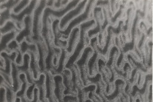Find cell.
Segmentation results:
<instances>
[{
  "label": "cell",
  "mask_w": 153,
  "mask_h": 102,
  "mask_svg": "<svg viewBox=\"0 0 153 102\" xmlns=\"http://www.w3.org/2000/svg\"><path fill=\"white\" fill-rule=\"evenodd\" d=\"M90 93L88 92L83 89L78 91L77 92L78 102H85L89 99V94Z\"/></svg>",
  "instance_id": "cell-39"
},
{
  "label": "cell",
  "mask_w": 153,
  "mask_h": 102,
  "mask_svg": "<svg viewBox=\"0 0 153 102\" xmlns=\"http://www.w3.org/2000/svg\"><path fill=\"white\" fill-rule=\"evenodd\" d=\"M33 16L29 15L24 18V26L22 30L18 32L16 40L19 44H21L24 40L28 42H31L32 32V22H33Z\"/></svg>",
  "instance_id": "cell-9"
},
{
  "label": "cell",
  "mask_w": 153,
  "mask_h": 102,
  "mask_svg": "<svg viewBox=\"0 0 153 102\" xmlns=\"http://www.w3.org/2000/svg\"><path fill=\"white\" fill-rule=\"evenodd\" d=\"M19 0H10V1H0V10H2L4 9L13 10L19 2Z\"/></svg>",
  "instance_id": "cell-34"
},
{
  "label": "cell",
  "mask_w": 153,
  "mask_h": 102,
  "mask_svg": "<svg viewBox=\"0 0 153 102\" xmlns=\"http://www.w3.org/2000/svg\"><path fill=\"white\" fill-rule=\"evenodd\" d=\"M62 52L59 61L58 66L54 72V76L61 75L63 71L65 69V66L70 56L68 54L66 48H61Z\"/></svg>",
  "instance_id": "cell-27"
},
{
  "label": "cell",
  "mask_w": 153,
  "mask_h": 102,
  "mask_svg": "<svg viewBox=\"0 0 153 102\" xmlns=\"http://www.w3.org/2000/svg\"><path fill=\"white\" fill-rule=\"evenodd\" d=\"M19 77L20 79L22 82V84L21 89L16 92V95L17 98L22 99L26 98V93L31 84L28 81L25 74L23 73H20Z\"/></svg>",
  "instance_id": "cell-31"
},
{
  "label": "cell",
  "mask_w": 153,
  "mask_h": 102,
  "mask_svg": "<svg viewBox=\"0 0 153 102\" xmlns=\"http://www.w3.org/2000/svg\"><path fill=\"white\" fill-rule=\"evenodd\" d=\"M140 71L137 69H133L131 73V78L127 81L131 83L133 86L137 84L140 74Z\"/></svg>",
  "instance_id": "cell-42"
},
{
  "label": "cell",
  "mask_w": 153,
  "mask_h": 102,
  "mask_svg": "<svg viewBox=\"0 0 153 102\" xmlns=\"http://www.w3.org/2000/svg\"><path fill=\"white\" fill-rule=\"evenodd\" d=\"M1 66H0V69L1 70H4L6 66V61L4 58L1 57Z\"/></svg>",
  "instance_id": "cell-53"
},
{
  "label": "cell",
  "mask_w": 153,
  "mask_h": 102,
  "mask_svg": "<svg viewBox=\"0 0 153 102\" xmlns=\"http://www.w3.org/2000/svg\"><path fill=\"white\" fill-rule=\"evenodd\" d=\"M71 1H61V4L63 7L67 6Z\"/></svg>",
  "instance_id": "cell-55"
},
{
  "label": "cell",
  "mask_w": 153,
  "mask_h": 102,
  "mask_svg": "<svg viewBox=\"0 0 153 102\" xmlns=\"http://www.w3.org/2000/svg\"><path fill=\"white\" fill-rule=\"evenodd\" d=\"M96 26V22L93 19L83 23L79 26L81 30L80 39L74 53L69 57L65 68L69 69L73 65L75 64L76 62L81 58L85 49L89 46L90 39L88 36V32L95 28Z\"/></svg>",
  "instance_id": "cell-1"
},
{
  "label": "cell",
  "mask_w": 153,
  "mask_h": 102,
  "mask_svg": "<svg viewBox=\"0 0 153 102\" xmlns=\"http://www.w3.org/2000/svg\"><path fill=\"white\" fill-rule=\"evenodd\" d=\"M61 75L62 77L63 84L65 88V95H77V93L74 90L72 73L70 69H65Z\"/></svg>",
  "instance_id": "cell-18"
},
{
  "label": "cell",
  "mask_w": 153,
  "mask_h": 102,
  "mask_svg": "<svg viewBox=\"0 0 153 102\" xmlns=\"http://www.w3.org/2000/svg\"><path fill=\"white\" fill-rule=\"evenodd\" d=\"M20 50L23 54L27 53L28 51H30L39 55L38 48L36 44L29 43L26 40L20 44Z\"/></svg>",
  "instance_id": "cell-32"
},
{
  "label": "cell",
  "mask_w": 153,
  "mask_h": 102,
  "mask_svg": "<svg viewBox=\"0 0 153 102\" xmlns=\"http://www.w3.org/2000/svg\"><path fill=\"white\" fill-rule=\"evenodd\" d=\"M100 97H101L102 98V102H109L108 101L107 99L106 98L105 96L104 95V93L103 94H102V95L100 96Z\"/></svg>",
  "instance_id": "cell-56"
},
{
  "label": "cell",
  "mask_w": 153,
  "mask_h": 102,
  "mask_svg": "<svg viewBox=\"0 0 153 102\" xmlns=\"http://www.w3.org/2000/svg\"><path fill=\"white\" fill-rule=\"evenodd\" d=\"M18 31H13L4 35H1L0 51L7 52L8 45L13 40L16 39Z\"/></svg>",
  "instance_id": "cell-26"
},
{
  "label": "cell",
  "mask_w": 153,
  "mask_h": 102,
  "mask_svg": "<svg viewBox=\"0 0 153 102\" xmlns=\"http://www.w3.org/2000/svg\"><path fill=\"white\" fill-rule=\"evenodd\" d=\"M94 53L93 49L90 46L85 49L81 58L76 63L79 69L81 78L84 86L89 85L88 78L89 76L88 63L91 57Z\"/></svg>",
  "instance_id": "cell-5"
},
{
  "label": "cell",
  "mask_w": 153,
  "mask_h": 102,
  "mask_svg": "<svg viewBox=\"0 0 153 102\" xmlns=\"http://www.w3.org/2000/svg\"><path fill=\"white\" fill-rule=\"evenodd\" d=\"M45 74L46 76V98L49 102H59L55 94L54 75L49 71H46Z\"/></svg>",
  "instance_id": "cell-15"
},
{
  "label": "cell",
  "mask_w": 153,
  "mask_h": 102,
  "mask_svg": "<svg viewBox=\"0 0 153 102\" xmlns=\"http://www.w3.org/2000/svg\"><path fill=\"white\" fill-rule=\"evenodd\" d=\"M29 0H22L20 1L17 5L12 10V13L15 15H18L25 9L30 2Z\"/></svg>",
  "instance_id": "cell-35"
},
{
  "label": "cell",
  "mask_w": 153,
  "mask_h": 102,
  "mask_svg": "<svg viewBox=\"0 0 153 102\" xmlns=\"http://www.w3.org/2000/svg\"><path fill=\"white\" fill-rule=\"evenodd\" d=\"M81 1H71L65 7L59 9L46 8L45 9L43 19L49 18L52 21L55 19L61 20L66 13L76 7Z\"/></svg>",
  "instance_id": "cell-6"
},
{
  "label": "cell",
  "mask_w": 153,
  "mask_h": 102,
  "mask_svg": "<svg viewBox=\"0 0 153 102\" xmlns=\"http://www.w3.org/2000/svg\"><path fill=\"white\" fill-rule=\"evenodd\" d=\"M60 20L55 19L52 22V32L54 45L61 48H66L68 40L63 38L62 34L60 32L59 24Z\"/></svg>",
  "instance_id": "cell-11"
},
{
  "label": "cell",
  "mask_w": 153,
  "mask_h": 102,
  "mask_svg": "<svg viewBox=\"0 0 153 102\" xmlns=\"http://www.w3.org/2000/svg\"><path fill=\"white\" fill-rule=\"evenodd\" d=\"M0 86H4L7 91V102H16L17 99L16 92L13 89V86H10L6 82L4 77L1 75L0 79Z\"/></svg>",
  "instance_id": "cell-30"
},
{
  "label": "cell",
  "mask_w": 153,
  "mask_h": 102,
  "mask_svg": "<svg viewBox=\"0 0 153 102\" xmlns=\"http://www.w3.org/2000/svg\"><path fill=\"white\" fill-rule=\"evenodd\" d=\"M12 10L4 9L1 10L0 13V21H1V27H2L7 21L12 20L11 14Z\"/></svg>",
  "instance_id": "cell-37"
},
{
  "label": "cell",
  "mask_w": 153,
  "mask_h": 102,
  "mask_svg": "<svg viewBox=\"0 0 153 102\" xmlns=\"http://www.w3.org/2000/svg\"><path fill=\"white\" fill-rule=\"evenodd\" d=\"M39 52V64L42 74L46 71V60L48 54V47L45 39H43L36 43Z\"/></svg>",
  "instance_id": "cell-16"
},
{
  "label": "cell",
  "mask_w": 153,
  "mask_h": 102,
  "mask_svg": "<svg viewBox=\"0 0 153 102\" xmlns=\"http://www.w3.org/2000/svg\"><path fill=\"white\" fill-rule=\"evenodd\" d=\"M1 75L4 77V80L6 82L8 83L10 86H12L13 85V81L11 75H8L7 74L4 73V72L1 71Z\"/></svg>",
  "instance_id": "cell-51"
},
{
  "label": "cell",
  "mask_w": 153,
  "mask_h": 102,
  "mask_svg": "<svg viewBox=\"0 0 153 102\" xmlns=\"http://www.w3.org/2000/svg\"><path fill=\"white\" fill-rule=\"evenodd\" d=\"M89 1H81L75 8L66 14L60 20L59 28L60 31H64L71 22L83 13L85 10Z\"/></svg>",
  "instance_id": "cell-7"
},
{
  "label": "cell",
  "mask_w": 153,
  "mask_h": 102,
  "mask_svg": "<svg viewBox=\"0 0 153 102\" xmlns=\"http://www.w3.org/2000/svg\"><path fill=\"white\" fill-rule=\"evenodd\" d=\"M47 1H40L38 7L34 12L32 22V32L31 42L36 44L44 39L42 37L43 17Z\"/></svg>",
  "instance_id": "cell-2"
},
{
  "label": "cell",
  "mask_w": 153,
  "mask_h": 102,
  "mask_svg": "<svg viewBox=\"0 0 153 102\" xmlns=\"http://www.w3.org/2000/svg\"><path fill=\"white\" fill-rule=\"evenodd\" d=\"M13 31H20L17 27L16 23L13 20H10L1 27V35L6 34Z\"/></svg>",
  "instance_id": "cell-33"
},
{
  "label": "cell",
  "mask_w": 153,
  "mask_h": 102,
  "mask_svg": "<svg viewBox=\"0 0 153 102\" xmlns=\"http://www.w3.org/2000/svg\"><path fill=\"white\" fill-rule=\"evenodd\" d=\"M88 81L89 85L94 84L96 86L97 89L95 92L98 95L100 96L105 92L106 85L100 73L93 77L89 76Z\"/></svg>",
  "instance_id": "cell-20"
},
{
  "label": "cell",
  "mask_w": 153,
  "mask_h": 102,
  "mask_svg": "<svg viewBox=\"0 0 153 102\" xmlns=\"http://www.w3.org/2000/svg\"><path fill=\"white\" fill-rule=\"evenodd\" d=\"M89 99L93 102H102L101 97L98 95L95 92H91L89 94Z\"/></svg>",
  "instance_id": "cell-50"
},
{
  "label": "cell",
  "mask_w": 153,
  "mask_h": 102,
  "mask_svg": "<svg viewBox=\"0 0 153 102\" xmlns=\"http://www.w3.org/2000/svg\"><path fill=\"white\" fill-rule=\"evenodd\" d=\"M20 72L15 62L12 63L11 76L13 81L12 86L16 92L21 89L22 82L20 79Z\"/></svg>",
  "instance_id": "cell-29"
},
{
  "label": "cell",
  "mask_w": 153,
  "mask_h": 102,
  "mask_svg": "<svg viewBox=\"0 0 153 102\" xmlns=\"http://www.w3.org/2000/svg\"><path fill=\"white\" fill-rule=\"evenodd\" d=\"M27 53L30 56V66L33 72L34 79L35 80L38 79L42 74L39 64V55L30 51H28Z\"/></svg>",
  "instance_id": "cell-23"
},
{
  "label": "cell",
  "mask_w": 153,
  "mask_h": 102,
  "mask_svg": "<svg viewBox=\"0 0 153 102\" xmlns=\"http://www.w3.org/2000/svg\"><path fill=\"white\" fill-rule=\"evenodd\" d=\"M69 69H70L72 73L74 90L77 93L78 91L81 90L84 87L79 69L76 64L73 65Z\"/></svg>",
  "instance_id": "cell-19"
},
{
  "label": "cell",
  "mask_w": 153,
  "mask_h": 102,
  "mask_svg": "<svg viewBox=\"0 0 153 102\" xmlns=\"http://www.w3.org/2000/svg\"><path fill=\"white\" fill-rule=\"evenodd\" d=\"M107 31L102 30L99 34L97 36L99 44L102 49L103 48L105 44L106 37H107Z\"/></svg>",
  "instance_id": "cell-40"
},
{
  "label": "cell",
  "mask_w": 153,
  "mask_h": 102,
  "mask_svg": "<svg viewBox=\"0 0 153 102\" xmlns=\"http://www.w3.org/2000/svg\"><path fill=\"white\" fill-rule=\"evenodd\" d=\"M0 102H7V91L4 86H0Z\"/></svg>",
  "instance_id": "cell-49"
},
{
  "label": "cell",
  "mask_w": 153,
  "mask_h": 102,
  "mask_svg": "<svg viewBox=\"0 0 153 102\" xmlns=\"http://www.w3.org/2000/svg\"><path fill=\"white\" fill-rule=\"evenodd\" d=\"M81 37V30L79 27L74 28L71 32L68 39L66 48L68 54L70 57L74 53L76 48L79 42Z\"/></svg>",
  "instance_id": "cell-14"
},
{
  "label": "cell",
  "mask_w": 153,
  "mask_h": 102,
  "mask_svg": "<svg viewBox=\"0 0 153 102\" xmlns=\"http://www.w3.org/2000/svg\"><path fill=\"white\" fill-rule=\"evenodd\" d=\"M63 7L61 4V1H55L53 9H59Z\"/></svg>",
  "instance_id": "cell-52"
},
{
  "label": "cell",
  "mask_w": 153,
  "mask_h": 102,
  "mask_svg": "<svg viewBox=\"0 0 153 102\" xmlns=\"http://www.w3.org/2000/svg\"><path fill=\"white\" fill-rule=\"evenodd\" d=\"M93 15L94 19L96 22V26L88 32V36L90 39L98 36L102 30V26L104 22L103 8L101 7H95L94 10Z\"/></svg>",
  "instance_id": "cell-10"
},
{
  "label": "cell",
  "mask_w": 153,
  "mask_h": 102,
  "mask_svg": "<svg viewBox=\"0 0 153 102\" xmlns=\"http://www.w3.org/2000/svg\"><path fill=\"white\" fill-rule=\"evenodd\" d=\"M101 57L99 54L94 52L88 63L89 76H94L99 73L98 62Z\"/></svg>",
  "instance_id": "cell-24"
},
{
  "label": "cell",
  "mask_w": 153,
  "mask_h": 102,
  "mask_svg": "<svg viewBox=\"0 0 153 102\" xmlns=\"http://www.w3.org/2000/svg\"><path fill=\"white\" fill-rule=\"evenodd\" d=\"M115 89L112 93L105 96L109 102H116L118 101L125 93V89L126 85V82L122 79L118 78L114 82Z\"/></svg>",
  "instance_id": "cell-12"
},
{
  "label": "cell",
  "mask_w": 153,
  "mask_h": 102,
  "mask_svg": "<svg viewBox=\"0 0 153 102\" xmlns=\"http://www.w3.org/2000/svg\"><path fill=\"white\" fill-rule=\"evenodd\" d=\"M3 58V57H2ZM6 61V66L4 70H1V71L4 72V73L8 74V75H11L12 71V63L13 61L10 59L7 58H3Z\"/></svg>",
  "instance_id": "cell-45"
},
{
  "label": "cell",
  "mask_w": 153,
  "mask_h": 102,
  "mask_svg": "<svg viewBox=\"0 0 153 102\" xmlns=\"http://www.w3.org/2000/svg\"><path fill=\"white\" fill-rule=\"evenodd\" d=\"M30 57L29 54H24V61L22 66H18L17 67L20 73H23L25 74L26 77L30 84L34 83V79L33 72H32L30 66Z\"/></svg>",
  "instance_id": "cell-17"
},
{
  "label": "cell",
  "mask_w": 153,
  "mask_h": 102,
  "mask_svg": "<svg viewBox=\"0 0 153 102\" xmlns=\"http://www.w3.org/2000/svg\"><path fill=\"white\" fill-rule=\"evenodd\" d=\"M120 51L116 67L119 69H123L125 64L128 62V54L123 51Z\"/></svg>",
  "instance_id": "cell-36"
},
{
  "label": "cell",
  "mask_w": 153,
  "mask_h": 102,
  "mask_svg": "<svg viewBox=\"0 0 153 102\" xmlns=\"http://www.w3.org/2000/svg\"><path fill=\"white\" fill-rule=\"evenodd\" d=\"M85 102H93L90 99H88L87 100H86V101H85Z\"/></svg>",
  "instance_id": "cell-58"
},
{
  "label": "cell",
  "mask_w": 153,
  "mask_h": 102,
  "mask_svg": "<svg viewBox=\"0 0 153 102\" xmlns=\"http://www.w3.org/2000/svg\"><path fill=\"white\" fill-rule=\"evenodd\" d=\"M146 74L143 72H140L138 80L136 86L139 89H142L145 84L146 81Z\"/></svg>",
  "instance_id": "cell-44"
},
{
  "label": "cell",
  "mask_w": 153,
  "mask_h": 102,
  "mask_svg": "<svg viewBox=\"0 0 153 102\" xmlns=\"http://www.w3.org/2000/svg\"><path fill=\"white\" fill-rule=\"evenodd\" d=\"M16 102H21V99L19 98H17Z\"/></svg>",
  "instance_id": "cell-57"
},
{
  "label": "cell",
  "mask_w": 153,
  "mask_h": 102,
  "mask_svg": "<svg viewBox=\"0 0 153 102\" xmlns=\"http://www.w3.org/2000/svg\"><path fill=\"white\" fill-rule=\"evenodd\" d=\"M36 87V84L34 83L30 85L26 93V97L29 101H33L34 96V89Z\"/></svg>",
  "instance_id": "cell-43"
},
{
  "label": "cell",
  "mask_w": 153,
  "mask_h": 102,
  "mask_svg": "<svg viewBox=\"0 0 153 102\" xmlns=\"http://www.w3.org/2000/svg\"><path fill=\"white\" fill-rule=\"evenodd\" d=\"M43 38L48 47V54L45 62L46 71L53 74L58 66L62 49L54 45L53 36H46Z\"/></svg>",
  "instance_id": "cell-3"
},
{
  "label": "cell",
  "mask_w": 153,
  "mask_h": 102,
  "mask_svg": "<svg viewBox=\"0 0 153 102\" xmlns=\"http://www.w3.org/2000/svg\"><path fill=\"white\" fill-rule=\"evenodd\" d=\"M111 3L110 11L112 17L120 9L121 1H110Z\"/></svg>",
  "instance_id": "cell-38"
},
{
  "label": "cell",
  "mask_w": 153,
  "mask_h": 102,
  "mask_svg": "<svg viewBox=\"0 0 153 102\" xmlns=\"http://www.w3.org/2000/svg\"><path fill=\"white\" fill-rule=\"evenodd\" d=\"M39 1H37V0L31 1L28 6L19 14L15 15L12 13L11 14L12 20L14 21L15 22L22 23V24L24 23V18L26 16L33 14L34 12L38 7Z\"/></svg>",
  "instance_id": "cell-13"
},
{
  "label": "cell",
  "mask_w": 153,
  "mask_h": 102,
  "mask_svg": "<svg viewBox=\"0 0 153 102\" xmlns=\"http://www.w3.org/2000/svg\"><path fill=\"white\" fill-rule=\"evenodd\" d=\"M17 55L18 53L16 51H14L10 54L7 53L5 51L1 52V57L3 58H7L10 59L13 62H15Z\"/></svg>",
  "instance_id": "cell-46"
},
{
  "label": "cell",
  "mask_w": 153,
  "mask_h": 102,
  "mask_svg": "<svg viewBox=\"0 0 153 102\" xmlns=\"http://www.w3.org/2000/svg\"><path fill=\"white\" fill-rule=\"evenodd\" d=\"M116 102H120V100H119L118 101H117Z\"/></svg>",
  "instance_id": "cell-59"
},
{
  "label": "cell",
  "mask_w": 153,
  "mask_h": 102,
  "mask_svg": "<svg viewBox=\"0 0 153 102\" xmlns=\"http://www.w3.org/2000/svg\"><path fill=\"white\" fill-rule=\"evenodd\" d=\"M97 1H89L85 10L71 22L64 31L60 30L64 39L68 40L71 32L75 28L79 27L81 24L94 19L93 12L96 7Z\"/></svg>",
  "instance_id": "cell-4"
},
{
  "label": "cell",
  "mask_w": 153,
  "mask_h": 102,
  "mask_svg": "<svg viewBox=\"0 0 153 102\" xmlns=\"http://www.w3.org/2000/svg\"><path fill=\"white\" fill-rule=\"evenodd\" d=\"M18 53L17 57L15 60V63L17 66H20L22 65L24 61V54L22 53L20 49L16 51Z\"/></svg>",
  "instance_id": "cell-47"
},
{
  "label": "cell",
  "mask_w": 153,
  "mask_h": 102,
  "mask_svg": "<svg viewBox=\"0 0 153 102\" xmlns=\"http://www.w3.org/2000/svg\"><path fill=\"white\" fill-rule=\"evenodd\" d=\"M107 61L102 57L100 59L98 62L99 73L101 75L103 81L106 86L109 85V80L111 77V73L109 68L106 66Z\"/></svg>",
  "instance_id": "cell-25"
},
{
  "label": "cell",
  "mask_w": 153,
  "mask_h": 102,
  "mask_svg": "<svg viewBox=\"0 0 153 102\" xmlns=\"http://www.w3.org/2000/svg\"><path fill=\"white\" fill-rule=\"evenodd\" d=\"M20 49V44L18 42L16 39L11 42L7 45V53L10 54L12 52L16 51Z\"/></svg>",
  "instance_id": "cell-41"
},
{
  "label": "cell",
  "mask_w": 153,
  "mask_h": 102,
  "mask_svg": "<svg viewBox=\"0 0 153 102\" xmlns=\"http://www.w3.org/2000/svg\"><path fill=\"white\" fill-rule=\"evenodd\" d=\"M120 50L116 46L111 49L106 63V66L109 68H115L116 66L117 60L120 54Z\"/></svg>",
  "instance_id": "cell-28"
},
{
  "label": "cell",
  "mask_w": 153,
  "mask_h": 102,
  "mask_svg": "<svg viewBox=\"0 0 153 102\" xmlns=\"http://www.w3.org/2000/svg\"><path fill=\"white\" fill-rule=\"evenodd\" d=\"M111 5L109 1H97L96 7H101L102 8H110Z\"/></svg>",
  "instance_id": "cell-48"
},
{
  "label": "cell",
  "mask_w": 153,
  "mask_h": 102,
  "mask_svg": "<svg viewBox=\"0 0 153 102\" xmlns=\"http://www.w3.org/2000/svg\"><path fill=\"white\" fill-rule=\"evenodd\" d=\"M55 82V94L59 102H63L65 88L63 84V78L61 75L54 76Z\"/></svg>",
  "instance_id": "cell-21"
},
{
  "label": "cell",
  "mask_w": 153,
  "mask_h": 102,
  "mask_svg": "<svg viewBox=\"0 0 153 102\" xmlns=\"http://www.w3.org/2000/svg\"><path fill=\"white\" fill-rule=\"evenodd\" d=\"M34 83L36 85L39 91V99L40 102H49L46 98V76L42 73L38 79L34 80Z\"/></svg>",
  "instance_id": "cell-22"
},
{
  "label": "cell",
  "mask_w": 153,
  "mask_h": 102,
  "mask_svg": "<svg viewBox=\"0 0 153 102\" xmlns=\"http://www.w3.org/2000/svg\"><path fill=\"white\" fill-rule=\"evenodd\" d=\"M106 31L107 35L104 47L102 49L99 46V44H98L96 49L94 51L99 54L102 58L104 59L107 61L109 52L112 47L115 45L116 36L115 34L113 32L112 26L111 25L108 27Z\"/></svg>",
  "instance_id": "cell-8"
},
{
  "label": "cell",
  "mask_w": 153,
  "mask_h": 102,
  "mask_svg": "<svg viewBox=\"0 0 153 102\" xmlns=\"http://www.w3.org/2000/svg\"><path fill=\"white\" fill-rule=\"evenodd\" d=\"M54 2H55V1H52V0H51V1H47L46 7L53 9Z\"/></svg>",
  "instance_id": "cell-54"
}]
</instances>
